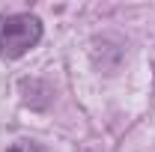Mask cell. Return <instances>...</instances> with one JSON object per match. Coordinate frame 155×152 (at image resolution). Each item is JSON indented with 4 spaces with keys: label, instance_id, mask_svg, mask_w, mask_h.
<instances>
[{
    "label": "cell",
    "instance_id": "2",
    "mask_svg": "<svg viewBox=\"0 0 155 152\" xmlns=\"http://www.w3.org/2000/svg\"><path fill=\"white\" fill-rule=\"evenodd\" d=\"M6 152H45V149H42L39 143H33V140H15Z\"/></svg>",
    "mask_w": 155,
    "mask_h": 152
},
{
    "label": "cell",
    "instance_id": "1",
    "mask_svg": "<svg viewBox=\"0 0 155 152\" xmlns=\"http://www.w3.org/2000/svg\"><path fill=\"white\" fill-rule=\"evenodd\" d=\"M42 39V21L36 15H0V57H24Z\"/></svg>",
    "mask_w": 155,
    "mask_h": 152
}]
</instances>
